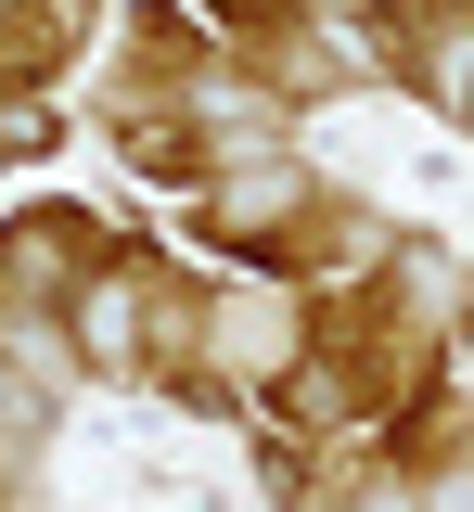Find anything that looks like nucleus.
I'll return each mask as SVG.
<instances>
[{
    "instance_id": "nucleus-1",
    "label": "nucleus",
    "mask_w": 474,
    "mask_h": 512,
    "mask_svg": "<svg viewBox=\"0 0 474 512\" xmlns=\"http://www.w3.org/2000/svg\"><path fill=\"white\" fill-rule=\"evenodd\" d=\"M77 346H103V359L141 346V295H129V282H90V295H77Z\"/></svg>"
}]
</instances>
